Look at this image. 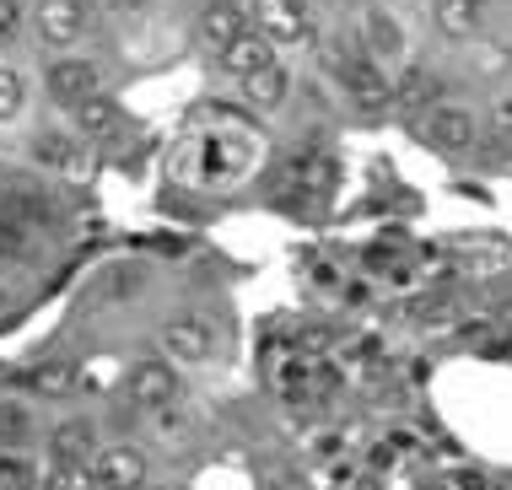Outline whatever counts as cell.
<instances>
[{"label":"cell","mask_w":512,"mask_h":490,"mask_svg":"<svg viewBox=\"0 0 512 490\" xmlns=\"http://www.w3.org/2000/svg\"><path fill=\"white\" fill-rule=\"evenodd\" d=\"M157 356L178 372H195V367H211L216 356V329L205 324L200 313H173L168 324L157 329Z\"/></svg>","instance_id":"1"},{"label":"cell","mask_w":512,"mask_h":490,"mask_svg":"<svg viewBox=\"0 0 512 490\" xmlns=\"http://www.w3.org/2000/svg\"><path fill=\"white\" fill-rule=\"evenodd\" d=\"M27 27H33L38 49H54V54H71L92 27V11L87 0H33L27 11Z\"/></svg>","instance_id":"2"},{"label":"cell","mask_w":512,"mask_h":490,"mask_svg":"<svg viewBox=\"0 0 512 490\" xmlns=\"http://www.w3.org/2000/svg\"><path fill=\"white\" fill-rule=\"evenodd\" d=\"M335 81H340V92L351 97L362 114H383V108L394 103V76L383 65H372L362 49L335 54Z\"/></svg>","instance_id":"3"},{"label":"cell","mask_w":512,"mask_h":490,"mask_svg":"<svg viewBox=\"0 0 512 490\" xmlns=\"http://www.w3.org/2000/svg\"><path fill=\"white\" fill-rule=\"evenodd\" d=\"M415 119H421V124H415V130H421V140H426L432 151H442V157H464V151L480 140L475 108L448 103V97H442V103H432L426 114H415Z\"/></svg>","instance_id":"4"},{"label":"cell","mask_w":512,"mask_h":490,"mask_svg":"<svg viewBox=\"0 0 512 490\" xmlns=\"http://www.w3.org/2000/svg\"><path fill=\"white\" fill-rule=\"evenodd\" d=\"M44 87L60 108H81L92 97H103V65L87 60V54H54L49 70H44Z\"/></svg>","instance_id":"5"},{"label":"cell","mask_w":512,"mask_h":490,"mask_svg":"<svg viewBox=\"0 0 512 490\" xmlns=\"http://www.w3.org/2000/svg\"><path fill=\"white\" fill-rule=\"evenodd\" d=\"M248 27L259 38H270L275 49H292L313 38V22L302 11V0H248Z\"/></svg>","instance_id":"6"},{"label":"cell","mask_w":512,"mask_h":490,"mask_svg":"<svg viewBox=\"0 0 512 490\" xmlns=\"http://www.w3.org/2000/svg\"><path fill=\"white\" fill-rule=\"evenodd\" d=\"M92 485L98 490H146L151 458L135 442H103L98 458H92Z\"/></svg>","instance_id":"7"},{"label":"cell","mask_w":512,"mask_h":490,"mask_svg":"<svg viewBox=\"0 0 512 490\" xmlns=\"http://www.w3.org/2000/svg\"><path fill=\"white\" fill-rule=\"evenodd\" d=\"M130 404L141 415H173V404H178V367H168L162 356H146V361H135L130 367Z\"/></svg>","instance_id":"8"},{"label":"cell","mask_w":512,"mask_h":490,"mask_svg":"<svg viewBox=\"0 0 512 490\" xmlns=\"http://www.w3.org/2000/svg\"><path fill=\"white\" fill-rule=\"evenodd\" d=\"M405 49H410L405 44V22H399L389 6H367L362 11V54L367 60L389 70V65L405 60Z\"/></svg>","instance_id":"9"},{"label":"cell","mask_w":512,"mask_h":490,"mask_svg":"<svg viewBox=\"0 0 512 490\" xmlns=\"http://www.w3.org/2000/svg\"><path fill=\"white\" fill-rule=\"evenodd\" d=\"M98 426H92L87 415H76V420H60V426L49 431V453H54V469H87L92 474V458H98Z\"/></svg>","instance_id":"10"},{"label":"cell","mask_w":512,"mask_h":490,"mask_svg":"<svg viewBox=\"0 0 512 490\" xmlns=\"http://www.w3.org/2000/svg\"><path fill=\"white\" fill-rule=\"evenodd\" d=\"M195 33H200V44L211 49V54L232 49V44H238V38L248 33V6H227V0H205V11H200Z\"/></svg>","instance_id":"11"},{"label":"cell","mask_w":512,"mask_h":490,"mask_svg":"<svg viewBox=\"0 0 512 490\" xmlns=\"http://www.w3.org/2000/svg\"><path fill=\"white\" fill-rule=\"evenodd\" d=\"M238 92H243L248 108H259V114H275V108L292 97V70L275 60V65H265V70H254L248 81H238Z\"/></svg>","instance_id":"12"},{"label":"cell","mask_w":512,"mask_h":490,"mask_svg":"<svg viewBox=\"0 0 512 490\" xmlns=\"http://www.w3.org/2000/svg\"><path fill=\"white\" fill-rule=\"evenodd\" d=\"M216 65L227 70L232 81H248V76H254V70H265V65H275V44H270V38H259L254 27H248V33L238 38V44L216 54Z\"/></svg>","instance_id":"13"},{"label":"cell","mask_w":512,"mask_h":490,"mask_svg":"<svg viewBox=\"0 0 512 490\" xmlns=\"http://www.w3.org/2000/svg\"><path fill=\"white\" fill-rule=\"evenodd\" d=\"M432 22H437L442 38L464 44V38H475L480 22H486V0H432Z\"/></svg>","instance_id":"14"},{"label":"cell","mask_w":512,"mask_h":490,"mask_svg":"<svg viewBox=\"0 0 512 490\" xmlns=\"http://www.w3.org/2000/svg\"><path fill=\"white\" fill-rule=\"evenodd\" d=\"M71 124H76L81 140H114V135L124 130V108L103 92V97H92V103L71 108Z\"/></svg>","instance_id":"15"},{"label":"cell","mask_w":512,"mask_h":490,"mask_svg":"<svg viewBox=\"0 0 512 490\" xmlns=\"http://www.w3.org/2000/svg\"><path fill=\"white\" fill-rule=\"evenodd\" d=\"M394 103H405V108H415V114H426L432 103H442V81H437L426 65H410L405 76L394 81Z\"/></svg>","instance_id":"16"},{"label":"cell","mask_w":512,"mask_h":490,"mask_svg":"<svg viewBox=\"0 0 512 490\" xmlns=\"http://www.w3.org/2000/svg\"><path fill=\"white\" fill-rule=\"evenodd\" d=\"M27 388H33L38 399H65L76 388L71 361H44V367H33V372H27Z\"/></svg>","instance_id":"17"},{"label":"cell","mask_w":512,"mask_h":490,"mask_svg":"<svg viewBox=\"0 0 512 490\" xmlns=\"http://www.w3.org/2000/svg\"><path fill=\"white\" fill-rule=\"evenodd\" d=\"M33 162H44V167H76L81 162V146H76V140L71 135H38L33 140Z\"/></svg>","instance_id":"18"},{"label":"cell","mask_w":512,"mask_h":490,"mask_svg":"<svg viewBox=\"0 0 512 490\" xmlns=\"http://www.w3.org/2000/svg\"><path fill=\"white\" fill-rule=\"evenodd\" d=\"M22 103H27V81H22V70L11 65V60H0V124H11L22 114Z\"/></svg>","instance_id":"19"},{"label":"cell","mask_w":512,"mask_h":490,"mask_svg":"<svg viewBox=\"0 0 512 490\" xmlns=\"http://www.w3.org/2000/svg\"><path fill=\"white\" fill-rule=\"evenodd\" d=\"M33 464L27 458H17L11 447H0V490H33Z\"/></svg>","instance_id":"20"},{"label":"cell","mask_w":512,"mask_h":490,"mask_svg":"<svg viewBox=\"0 0 512 490\" xmlns=\"http://www.w3.org/2000/svg\"><path fill=\"white\" fill-rule=\"evenodd\" d=\"M491 146H502V151H512V92H502L491 103Z\"/></svg>","instance_id":"21"},{"label":"cell","mask_w":512,"mask_h":490,"mask_svg":"<svg viewBox=\"0 0 512 490\" xmlns=\"http://www.w3.org/2000/svg\"><path fill=\"white\" fill-rule=\"evenodd\" d=\"M297 178H302V189L324 194L329 184H335V162H329V157H308V162L297 167Z\"/></svg>","instance_id":"22"},{"label":"cell","mask_w":512,"mask_h":490,"mask_svg":"<svg viewBox=\"0 0 512 490\" xmlns=\"http://www.w3.org/2000/svg\"><path fill=\"white\" fill-rule=\"evenodd\" d=\"M27 27V11H22V0H0V44L6 38H17Z\"/></svg>","instance_id":"23"},{"label":"cell","mask_w":512,"mask_h":490,"mask_svg":"<svg viewBox=\"0 0 512 490\" xmlns=\"http://www.w3.org/2000/svg\"><path fill=\"white\" fill-rule=\"evenodd\" d=\"M0 437H27V415H22V404H0Z\"/></svg>","instance_id":"24"},{"label":"cell","mask_w":512,"mask_h":490,"mask_svg":"<svg viewBox=\"0 0 512 490\" xmlns=\"http://www.w3.org/2000/svg\"><path fill=\"white\" fill-rule=\"evenodd\" d=\"M22 243H27V232H22V227H11V221H0V259H17V254H22Z\"/></svg>","instance_id":"25"},{"label":"cell","mask_w":512,"mask_h":490,"mask_svg":"<svg viewBox=\"0 0 512 490\" xmlns=\"http://www.w3.org/2000/svg\"><path fill=\"white\" fill-rule=\"evenodd\" d=\"M114 6H124V11H146L151 0H114Z\"/></svg>","instance_id":"26"},{"label":"cell","mask_w":512,"mask_h":490,"mask_svg":"<svg viewBox=\"0 0 512 490\" xmlns=\"http://www.w3.org/2000/svg\"><path fill=\"white\" fill-rule=\"evenodd\" d=\"M227 6H248V0H227Z\"/></svg>","instance_id":"27"},{"label":"cell","mask_w":512,"mask_h":490,"mask_svg":"<svg viewBox=\"0 0 512 490\" xmlns=\"http://www.w3.org/2000/svg\"><path fill=\"white\" fill-rule=\"evenodd\" d=\"M496 490H512V485H496Z\"/></svg>","instance_id":"28"},{"label":"cell","mask_w":512,"mask_h":490,"mask_svg":"<svg viewBox=\"0 0 512 490\" xmlns=\"http://www.w3.org/2000/svg\"><path fill=\"white\" fill-rule=\"evenodd\" d=\"M146 490H151V485H146Z\"/></svg>","instance_id":"29"}]
</instances>
